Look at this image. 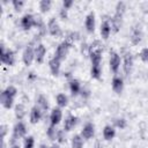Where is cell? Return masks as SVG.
Returning a JSON list of instances; mask_svg holds the SVG:
<instances>
[{"mask_svg":"<svg viewBox=\"0 0 148 148\" xmlns=\"http://www.w3.org/2000/svg\"><path fill=\"white\" fill-rule=\"evenodd\" d=\"M114 9H116L114 15L112 16L110 22H111L112 32H118L119 29L121 28V24H123V17H124V14L126 12V3L124 1H118Z\"/></svg>","mask_w":148,"mask_h":148,"instance_id":"cell-1","label":"cell"},{"mask_svg":"<svg viewBox=\"0 0 148 148\" xmlns=\"http://www.w3.org/2000/svg\"><path fill=\"white\" fill-rule=\"evenodd\" d=\"M89 58L91 66H102V54H103V46L101 45L99 40H95L89 46Z\"/></svg>","mask_w":148,"mask_h":148,"instance_id":"cell-2","label":"cell"},{"mask_svg":"<svg viewBox=\"0 0 148 148\" xmlns=\"http://www.w3.org/2000/svg\"><path fill=\"white\" fill-rule=\"evenodd\" d=\"M72 46H73V42H71V40H68V39L62 40L61 43L58 44V46H57V49H56V51H54V56H53V57L57 58V59L60 60V61L65 60V59L67 58V56H68L69 50L72 49Z\"/></svg>","mask_w":148,"mask_h":148,"instance_id":"cell-3","label":"cell"},{"mask_svg":"<svg viewBox=\"0 0 148 148\" xmlns=\"http://www.w3.org/2000/svg\"><path fill=\"white\" fill-rule=\"evenodd\" d=\"M1 62L3 65H7V66H14L15 61H16V54L15 52L12 50V49H6L5 44L1 42Z\"/></svg>","mask_w":148,"mask_h":148,"instance_id":"cell-4","label":"cell"},{"mask_svg":"<svg viewBox=\"0 0 148 148\" xmlns=\"http://www.w3.org/2000/svg\"><path fill=\"white\" fill-rule=\"evenodd\" d=\"M20 25L24 31H28V30L32 29L34 27H37V17L34 14L25 13L20 18Z\"/></svg>","mask_w":148,"mask_h":148,"instance_id":"cell-5","label":"cell"},{"mask_svg":"<svg viewBox=\"0 0 148 148\" xmlns=\"http://www.w3.org/2000/svg\"><path fill=\"white\" fill-rule=\"evenodd\" d=\"M123 71H124V74L125 76H130L132 71H133V66H134V57L133 54L127 51L123 54Z\"/></svg>","mask_w":148,"mask_h":148,"instance_id":"cell-6","label":"cell"},{"mask_svg":"<svg viewBox=\"0 0 148 148\" xmlns=\"http://www.w3.org/2000/svg\"><path fill=\"white\" fill-rule=\"evenodd\" d=\"M47 32L53 37H60L62 36V30L59 25V22L56 17H50L47 21Z\"/></svg>","mask_w":148,"mask_h":148,"instance_id":"cell-7","label":"cell"},{"mask_svg":"<svg viewBox=\"0 0 148 148\" xmlns=\"http://www.w3.org/2000/svg\"><path fill=\"white\" fill-rule=\"evenodd\" d=\"M121 65V58L120 54L116 51H112L110 53V59H109V66H110V71L113 73V75L118 74V71L120 68Z\"/></svg>","mask_w":148,"mask_h":148,"instance_id":"cell-8","label":"cell"},{"mask_svg":"<svg viewBox=\"0 0 148 148\" xmlns=\"http://www.w3.org/2000/svg\"><path fill=\"white\" fill-rule=\"evenodd\" d=\"M27 125L23 121H17L14 126H13V133H12V138L18 140V139H23L27 136Z\"/></svg>","mask_w":148,"mask_h":148,"instance_id":"cell-9","label":"cell"},{"mask_svg":"<svg viewBox=\"0 0 148 148\" xmlns=\"http://www.w3.org/2000/svg\"><path fill=\"white\" fill-rule=\"evenodd\" d=\"M22 61L27 67L31 66V64L35 61V49L31 45H28L24 47L22 52Z\"/></svg>","mask_w":148,"mask_h":148,"instance_id":"cell-10","label":"cell"},{"mask_svg":"<svg viewBox=\"0 0 148 148\" xmlns=\"http://www.w3.org/2000/svg\"><path fill=\"white\" fill-rule=\"evenodd\" d=\"M62 120V110L59 106L52 108L50 111V125L52 126H58Z\"/></svg>","mask_w":148,"mask_h":148,"instance_id":"cell-11","label":"cell"},{"mask_svg":"<svg viewBox=\"0 0 148 148\" xmlns=\"http://www.w3.org/2000/svg\"><path fill=\"white\" fill-rule=\"evenodd\" d=\"M111 88L113 90V92H116L117 95H120L124 90V79L123 76L116 74L113 75L112 80H111Z\"/></svg>","mask_w":148,"mask_h":148,"instance_id":"cell-12","label":"cell"},{"mask_svg":"<svg viewBox=\"0 0 148 148\" xmlns=\"http://www.w3.org/2000/svg\"><path fill=\"white\" fill-rule=\"evenodd\" d=\"M43 117V111L42 109L38 106V105H34L31 109H30V112H29V121L30 124L32 125H36L37 123H39V120L42 119Z\"/></svg>","mask_w":148,"mask_h":148,"instance_id":"cell-13","label":"cell"},{"mask_svg":"<svg viewBox=\"0 0 148 148\" xmlns=\"http://www.w3.org/2000/svg\"><path fill=\"white\" fill-rule=\"evenodd\" d=\"M80 134H81V136H82L84 140H90L91 138H94V135H95V125H94V123L87 121V123L83 125V127H82Z\"/></svg>","mask_w":148,"mask_h":148,"instance_id":"cell-14","label":"cell"},{"mask_svg":"<svg viewBox=\"0 0 148 148\" xmlns=\"http://www.w3.org/2000/svg\"><path fill=\"white\" fill-rule=\"evenodd\" d=\"M96 27V16L94 12H89L84 18V28L88 34H92Z\"/></svg>","mask_w":148,"mask_h":148,"instance_id":"cell-15","label":"cell"},{"mask_svg":"<svg viewBox=\"0 0 148 148\" xmlns=\"http://www.w3.org/2000/svg\"><path fill=\"white\" fill-rule=\"evenodd\" d=\"M77 124H79V118L72 113H68L64 120V130L66 132H71L72 130H74V127H76Z\"/></svg>","mask_w":148,"mask_h":148,"instance_id":"cell-16","label":"cell"},{"mask_svg":"<svg viewBox=\"0 0 148 148\" xmlns=\"http://www.w3.org/2000/svg\"><path fill=\"white\" fill-rule=\"evenodd\" d=\"M46 56V47L44 44L38 43L35 47V61L37 64H43Z\"/></svg>","mask_w":148,"mask_h":148,"instance_id":"cell-17","label":"cell"},{"mask_svg":"<svg viewBox=\"0 0 148 148\" xmlns=\"http://www.w3.org/2000/svg\"><path fill=\"white\" fill-rule=\"evenodd\" d=\"M99 32H101V37L103 39H108L112 32V28H111V22L105 18L103 20V22L101 23V28H99Z\"/></svg>","mask_w":148,"mask_h":148,"instance_id":"cell-18","label":"cell"},{"mask_svg":"<svg viewBox=\"0 0 148 148\" xmlns=\"http://www.w3.org/2000/svg\"><path fill=\"white\" fill-rule=\"evenodd\" d=\"M60 67H61V61L58 60L57 58H51L49 60V69L53 76H58L60 74Z\"/></svg>","mask_w":148,"mask_h":148,"instance_id":"cell-19","label":"cell"},{"mask_svg":"<svg viewBox=\"0 0 148 148\" xmlns=\"http://www.w3.org/2000/svg\"><path fill=\"white\" fill-rule=\"evenodd\" d=\"M68 87H69V91H71L72 96H77L82 91L81 82L77 79H71L68 82Z\"/></svg>","mask_w":148,"mask_h":148,"instance_id":"cell-20","label":"cell"},{"mask_svg":"<svg viewBox=\"0 0 148 148\" xmlns=\"http://www.w3.org/2000/svg\"><path fill=\"white\" fill-rule=\"evenodd\" d=\"M14 101H15L14 97L9 96V95L6 94L3 90L1 91V95H0V103H1V105H2L5 109H7V110L12 109L13 105H14Z\"/></svg>","mask_w":148,"mask_h":148,"instance_id":"cell-21","label":"cell"},{"mask_svg":"<svg viewBox=\"0 0 148 148\" xmlns=\"http://www.w3.org/2000/svg\"><path fill=\"white\" fill-rule=\"evenodd\" d=\"M141 40H142V30L140 27H135L131 34V43L133 45H138L141 43Z\"/></svg>","mask_w":148,"mask_h":148,"instance_id":"cell-22","label":"cell"},{"mask_svg":"<svg viewBox=\"0 0 148 148\" xmlns=\"http://www.w3.org/2000/svg\"><path fill=\"white\" fill-rule=\"evenodd\" d=\"M14 114H15V118L17 119V121H22L27 114V109H25L24 104H22V103L16 104L14 108Z\"/></svg>","mask_w":148,"mask_h":148,"instance_id":"cell-23","label":"cell"},{"mask_svg":"<svg viewBox=\"0 0 148 148\" xmlns=\"http://www.w3.org/2000/svg\"><path fill=\"white\" fill-rule=\"evenodd\" d=\"M102 134H103V139H104V140L111 141V140L116 136V130H114V127L111 126V125H105V126L103 127Z\"/></svg>","mask_w":148,"mask_h":148,"instance_id":"cell-24","label":"cell"},{"mask_svg":"<svg viewBox=\"0 0 148 148\" xmlns=\"http://www.w3.org/2000/svg\"><path fill=\"white\" fill-rule=\"evenodd\" d=\"M36 105H38L43 112H46L50 109V104H49V99L46 98V96H44L43 94L38 95V97L36 98Z\"/></svg>","mask_w":148,"mask_h":148,"instance_id":"cell-25","label":"cell"},{"mask_svg":"<svg viewBox=\"0 0 148 148\" xmlns=\"http://www.w3.org/2000/svg\"><path fill=\"white\" fill-rule=\"evenodd\" d=\"M56 103H57V106L59 108H66L68 105V96L64 92H59L57 96H56Z\"/></svg>","mask_w":148,"mask_h":148,"instance_id":"cell-26","label":"cell"},{"mask_svg":"<svg viewBox=\"0 0 148 148\" xmlns=\"http://www.w3.org/2000/svg\"><path fill=\"white\" fill-rule=\"evenodd\" d=\"M72 148H83L84 146V139L81 136V134H74L71 140Z\"/></svg>","mask_w":148,"mask_h":148,"instance_id":"cell-27","label":"cell"},{"mask_svg":"<svg viewBox=\"0 0 148 148\" xmlns=\"http://www.w3.org/2000/svg\"><path fill=\"white\" fill-rule=\"evenodd\" d=\"M52 3H53V2H52L51 0H42V1H39L38 6H39V10H40V13H43V14L47 13V12L51 9Z\"/></svg>","mask_w":148,"mask_h":148,"instance_id":"cell-28","label":"cell"},{"mask_svg":"<svg viewBox=\"0 0 148 148\" xmlns=\"http://www.w3.org/2000/svg\"><path fill=\"white\" fill-rule=\"evenodd\" d=\"M90 75L95 80H101V77H102V66H91Z\"/></svg>","mask_w":148,"mask_h":148,"instance_id":"cell-29","label":"cell"},{"mask_svg":"<svg viewBox=\"0 0 148 148\" xmlns=\"http://www.w3.org/2000/svg\"><path fill=\"white\" fill-rule=\"evenodd\" d=\"M57 132H58V130L56 128V126L50 125V126L47 127V130H46V136H47L51 141H56V139H57Z\"/></svg>","mask_w":148,"mask_h":148,"instance_id":"cell-30","label":"cell"},{"mask_svg":"<svg viewBox=\"0 0 148 148\" xmlns=\"http://www.w3.org/2000/svg\"><path fill=\"white\" fill-rule=\"evenodd\" d=\"M23 148H35V138L32 135L23 138Z\"/></svg>","mask_w":148,"mask_h":148,"instance_id":"cell-31","label":"cell"},{"mask_svg":"<svg viewBox=\"0 0 148 148\" xmlns=\"http://www.w3.org/2000/svg\"><path fill=\"white\" fill-rule=\"evenodd\" d=\"M127 125V121L125 118H116L113 120V127L114 128H120V130H124Z\"/></svg>","mask_w":148,"mask_h":148,"instance_id":"cell-32","label":"cell"},{"mask_svg":"<svg viewBox=\"0 0 148 148\" xmlns=\"http://www.w3.org/2000/svg\"><path fill=\"white\" fill-rule=\"evenodd\" d=\"M56 141L60 145V143H65L66 142V131L62 128V130H58L57 132V139Z\"/></svg>","mask_w":148,"mask_h":148,"instance_id":"cell-33","label":"cell"},{"mask_svg":"<svg viewBox=\"0 0 148 148\" xmlns=\"http://www.w3.org/2000/svg\"><path fill=\"white\" fill-rule=\"evenodd\" d=\"M3 91H5L6 94H8L9 96L14 97V98L17 96V92H18L17 88H16V87H14V86H7V87L3 89Z\"/></svg>","mask_w":148,"mask_h":148,"instance_id":"cell-34","label":"cell"},{"mask_svg":"<svg viewBox=\"0 0 148 148\" xmlns=\"http://www.w3.org/2000/svg\"><path fill=\"white\" fill-rule=\"evenodd\" d=\"M24 5H25V1H23V0H13L12 1V6L16 12H20Z\"/></svg>","mask_w":148,"mask_h":148,"instance_id":"cell-35","label":"cell"},{"mask_svg":"<svg viewBox=\"0 0 148 148\" xmlns=\"http://www.w3.org/2000/svg\"><path fill=\"white\" fill-rule=\"evenodd\" d=\"M139 58L141 59V61L148 62V47L141 49V51H140V53H139Z\"/></svg>","mask_w":148,"mask_h":148,"instance_id":"cell-36","label":"cell"},{"mask_svg":"<svg viewBox=\"0 0 148 148\" xmlns=\"http://www.w3.org/2000/svg\"><path fill=\"white\" fill-rule=\"evenodd\" d=\"M9 148H21L20 143H18V140L14 139L10 136V140H9Z\"/></svg>","mask_w":148,"mask_h":148,"instance_id":"cell-37","label":"cell"},{"mask_svg":"<svg viewBox=\"0 0 148 148\" xmlns=\"http://www.w3.org/2000/svg\"><path fill=\"white\" fill-rule=\"evenodd\" d=\"M73 5H74V1L73 0H64L62 1V8H65L66 10L71 9Z\"/></svg>","mask_w":148,"mask_h":148,"instance_id":"cell-38","label":"cell"},{"mask_svg":"<svg viewBox=\"0 0 148 148\" xmlns=\"http://www.w3.org/2000/svg\"><path fill=\"white\" fill-rule=\"evenodd\" d=\"M0 132H1V140H3L5 136H6V134H7V132H8V126L5 125V124H2L0 126Z\"/></svg>","mask_w":148,"mask_h":148,"instance_id":"cell-39","label":"cell"},{"mask_svg":"<svg viewBox=\"0 0 148 148\" xmlns=\"http://www.w3.org/2000/svg\"><path fill=\"white\" fill-rule=\"evenodd\" d=\"M67 12H68V10H66V9H65V8H62V7L59 9V16H60V18H61V20H67V17H68Z\"/></svg>","mask_w":148,"mask_h":148,"instance_id":"cell-40","label":"cell"},{"mask_svg":"<svg viewBox=\"0 0 148 148\" xmlns=\"http://www.w3.org/2000/svg\"><path fill=\"white\" fill-rule=\"evenodd\" d=\"M50 148H60V145L59 143H53L52 146H50Z\"/></svg>","mask_w":148,"mask_h":148,"instance_id":"cell-41","label":"cell"},{"mask_svg":"<svg viewBox=\"0 0 148 148\" xmlns=\"http://www.w3.org/2000/svg\"><path fill=\"white\" fill-rule=\"evenodd\" d=\"M39 148H50L47 145H45V143H42V145H39Z\"/></svg>","mask_w":148,"mask_h":148,"instance_id":"cell-42","label":"cell"}]
</instances>
